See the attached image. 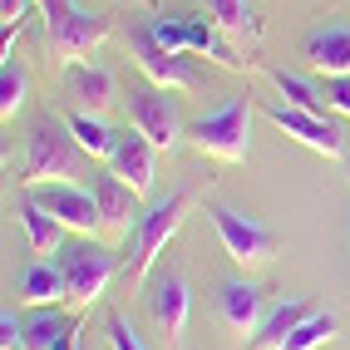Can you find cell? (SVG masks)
<instances>
[{"label":"cell","instance_id":"obj_1","mask_svg":"<svg viewBox=\"0 0 350 350\" xmlns=\"http://www.w3.org/2000/svg\"><path fill=\"white\" fill-rule=\"evenodd\" d=\"M84 173V148L69 133L64 119H40L25 138V163H20V183L40 188V183H69Z\"/></svg>","mask_w":350,"mask_h":350},{"label":"cell","instance_id":"obj_2","mask_svg":"<svg viewBox=\"0 0 350 350\" xmlns=\"http://www.w3.org/2000/svg\"><path fill=\"white\" fill-rule=\"evenodd\" d=\"M40 15H44V44L50 55L64 59V64H79L89 50H99L109 40L113 20L99 15V10H84L79 0H35Z\"/></svg>","mask_w":350,"mask_h":350},{"label":"cell","instance_id":"obj_3","mask_svg":"<svg viewBox=\"0 0 350 350\" xmlns=\"http://www.w3.org/2000/svg\"><path fill=\"white\" fill-rule=\"evenodd\" d=\"M252 94H232L227 104L207 109L202 119L188 124V144L207 158H222V163H242L252 153Z\"/></svg>","mask_w":350,"mask_h":350},{"label":"cell","instance_id":"obj_4","mask_svg":"<svg viewBox=\"0 0 350 350\" xmlns=\"http://www.w3.org/2000/svg\"><path fill=\"white\" fill-rule=\"evenodd\" d=\"M183 217H188V193L158 198L148 213L138 217V227L129 232V286H148V271H153V262L163 256V247L178 237Z\"/></svg>","mask_w":350,"mask_h":350},{"label":"cell","instance_id":"obj_5","mask_svg":"<svg viewBox=\"0 0 350 350\" xmlns=\"http://www.w3.org/2000/svg\"><path fill=\"white\" fill-rule=\"evenodd\" d=\"M119 252H109L99 242H64L59 247V271H64V286H69V301L75 306H99L109 282L119 276Z\"/></svg>","mask_w":350,"mask_h":350},{"label":"cell","instance_id":"obj_6","mask_svg":"<svg viewBox=\"0 0 350 350\" xmlns=\"http://www.w3.org/2000/svg\"><path fill=\"white\" fill-rule=\"evenodd\" d=\"M124 44H129V59H138V69H144V79L148 84H163V89H198V64L188 55H173V50H163V44L153 40L148 30V20H129V30H124Z\"/></svg>","mask_w":350,"mask_h":350},{"label":"cell","instance_id":"obj_7","mask_svg":"<svg viewBox=\"0 0 350 350\" xmlns=\"http://www.w3.org/2000/svg\"><path fill=\"white\" fill-rule=\"evenodd\" d=\"M124 104H129V124L138 133H148L158 153H173L183 144V133H188V129H183V113H178L173 89H163V84H133Z\"/></svg>","mask_w":350,"mask_h":350},{"label":"cell","instance_id":"obj_8","mask_svg":"<svg viewBox=\"0 0 350 350\" xmlns=\"http://www.w3.org/2000/svg\"><path fill=\"white\" fill-rule=\"evenodd\" d=\"M207 217H213V227H217L227 256H232L242 271L267 267L271 256H276V232H271L267 222H256V217L237 213V207H227V202H213V207H207Z\"/></svg>","mask_w":350,"mask_h":350},{"label":"cell","instance_id":"obj_9","mask_svg":"<svg viewBox=\"0 0 350 350\" xmlns=\"http://www.w3.org/2000/svg\"><path fill=\"white\" fill-rule=\"evenodd\" d=\"M267 119L282 129L286 138H296V144H306L311 153H321V158H331V163H340L345 158V129L336 124V119H325V113H311V109H296V104H267Z\"/></svg>","mask_w":350,"mask_h":350},{"label":"cell","instance_id":"obj_10","mask_svg":"<svg viewBox=\"0 0 350 350\" xmlns=\"http://www.w3.org/2000/svg\"><path fill=\"white\" fill-rule=\"evenodd\" d=\"M30 198L44 207V213H55L69 232L94 237V232L104 227L99 202H94V188H79V183H40V188H30Z\"/></svg>","mask_w":350,"mask_h":350},{"label":"cell","instance_id":"obj_11","mask_svg":"<svg viewBox=\"0 0 350 350\" xmlns=\"http://www.w3.org/2000/svg\"><path fill=\"white\" fill-rule=\"evenodd\" d=\"M148 316L168 345H183V331H188V316H193V286L183 271H163L148 282Z\"/></svg>","mask_w":350,"mask_h":350},{"label":"cell","instance_id":"obj_12","mask_svg":"<svg viewBox=\"0 0 350 350\" xmlns=\"http://www.w3.org/2000/svg\"><path fill=\"white\" fill-rule=\"evenodd\" d=\"M109 168L119 173L138 198H148L153 183H158V148H153V138L138 133V129H124L119 144H113V153H109Z\"/></svg>","mask_w":350,"mask_h":350},{"label":"cell","instance_id":"obj_13","mask_svg":"<svg viewBox=\"0 0 350 350\" xmlns=\"http://www.w3.org/2000/svg\"><path fill=\"white\" fill-rule=\"evenodd\" d=\"M89 188H94V202H99V217H104V227L109 232H129L138 227V193L129 188V183L113 173V168H104V173H89Z\"/></svg>","mask_w":350,"mask_h":350},{"label":"cell","instance_id":"obj_14","mask_svg":"<svg viewBox=\"0 0 350 350\" xmlns=\"http://www.w3.org/2000/svg\"><path fill=\"white\" fill-rule=\"evenodd\" d=\"M301 55H306V64L321 69L325 79H331V75H350V20H331V25L306 30Z\"/></svg>","mask_w":350,"mask_h":350},{"label":"cell","instance_id":"obj_15","mask_svg":"<svg viewBox=\"0 0 350 350\" xmlns=\"http://www.w3.org/2000/svg\"><path fill=\"white\" fill-rule=\"evenodd\" d=\"M217 316H222V325L232 336H256V325H262V316H267V296H262V286L256 282H227L222 286V296H217Z\"/></svg>","mask_w":350,"mask_h":350},{"label":"cell","instance_id":"obj_16","mask_svg":"<svg viewBox=\"0 0 350 350\" xmlns=\"http://www.w3.org/2000/svg\"><path fill=\"white\" fill-rule=\"evenodd\" d=\"M64 89H69V99L79 109H89V113H104L113 99H119V79H113L104 64H89V59L64 69Z\"/></svg>","mask_w":350,"mask_h":350},{"label":"cell","instance_id":"obj_17","mask_svg":"<svg viewBox=\"0 0 350 350\" xmlns=\"http://www.w3.org/2000/svg\"><path fill=\"white\" fill-rule=\"evenodd\" d=\"M306 316H311V306L301 296H282L276 306H267V316H262V325H256V336L247 340V350H276Z\"/></svg>","mask_w":350,"mask_h":350},{"label":"cell","instance_id":"obj_18","mask_svg":"<svg viewBox=\"0 0 350 350\" xmlns=\"http://www.w3.org/2000/svg\"><path fill=\"white\" fill-rule=\"evenodd\" d=\"M20 222H25V237H30V247H35V256H59V247H64V222L55 217V213H44V207L25 193L20 198Z\"/></svg>","mask_w":350,"mask_h":350},{"label":"cell","instance_id":"obj_19","mask_svg":"<svg viewBox=\"0 0 350 350\" xmlns=\"http://www.w3.org/2000/svg\"><path fill=\"white\" fill-rule=\"evenodd\" d=\"M262 75L271 79V89L282 94V104H296V109H311V113H325V89H316L306 75H296V69H282V64H262Z\"/></svg>","mask_w":350,"mask_h":350},{"label":"cell","instance_id":"obj_20","mask_svg":"<svg viewBox=\"0 0 350 350\" xmlns=\"http://www.w3.org/2000/svg\"><path fill=\"white\" fill-rule=\"evenodd\" d=\"M20 301H30V306H59V301H69V286H64L59 262L25 267V276H20Z\"/></svg>","mask_w":350,"mask_h":350},{"label":"cell","instance_id":"obj_21","mask_svg":"<svg viewBox=\"0 0 350 350\" xmlns=\"http://www.w3.org/2000/svg\"><path fill=\"white\" fill-rule=\"evenodd\" d=\"M188 40H193V55H207V59H217L222 69H232V75H242L247 59L232 50V44L222 40L217 30V20H202V15H188Z\"/></svg>","mask_w":350,"mask_h":350},{"label":"cell","instance_id":"obj_22","mask_svg":"<svg viewBox=\"0 0 350 350\" xmlns=\"http://www.w3.org/2000/svg\"><path fill=\"white\" fill-rule=\"evenodd\" d=\"M64 124H69V133L79 138V148H84L89 158H104V163H109L113 144H119V133H113V129L104 124V113H89V109H69V113H64Z\"/></svg>","mask_w":350,"mask_h":350},{"label":"cell","instance_id":"obj_23","mask_svg":"<svg viewBox=\"0 0 350 350\" xmlns=\"http://www.w3.org/2000/svg\"><path fill=\"white\" fill-rule=\"evenodd\" d=\"M75 316H64L59 306H35V316L25 321V350H55L69 331H75Z\"/></svg>","mask_w":350,"mask_h":350},{"label":"cell","instance_id":"obj_24","mask_svg":"<svg viewBox=\"0 0 350 350\" xmlns=\"http://www.w3.org/2000/svg\"><path fill=\"white\" fill-rule=\"evenodd\" d=\"M207 15L217 20L222 35H237V40H262V20H256L252 0H207Z\"/></svg>","mask_w":350,"mask_h":350},{"label":"cell","instance_id":"obj_25","mask_svg":"<svg viewBox=\"0 0 350 350\" xmlns=\"http://www.w3.org/2000/svg\"><path fill=\"white\" fill-rule=\"evenodd\" d=\"M336 325H340L336 311H311V316L301 321L276 350H321V345H331V340H336Z\"/></svg>","mask_w":350,"mask_h":350},{"label":"cell","instance_id":"obj_26","mask_svg":"<svg viewBox=\"0 0 350 350\" xmlns=\"http://www.w3.org/2000/svg\"><path fill=\"white\" fill-rule=\"evenodd\" d=\"M25 99H30V75L15 55H5L0 59V119H15L25 109Z\"/></svg>","mask_w":350,"mask_h":350},{"label":"cell","instance_id":"obj_27","mask_svg":"<svg viewBox=\"0 0 350 350\" xmlns=\"http://www.w3.org/2000/svg\"><path fill=\"white\" fill-rule=\"evenodd\" d=\"M148 30H153V40L163 44V50H173V55H193L188 15H153V20H148Z\"/></svg>","mask_w":350,"mask_h":350},{"label":"cell","instance_id":"obj_28","mask_svg":"<svg viewBox=\"0 0 350 350\" xmlns=\"http://www.w3.org/2000/svg\"><path fill=\"white\" fill-rule=\"evenodd\" d=\"M104 325H109V345H113V350H153L144 336L133 331V321H129L124 311H109V321H104Z\"/></svg>","mask_w":350,"mask_h":350},{"label":"cell","instance_id":"obj_29","mask_svg":"<svg viewBox=\"0 0 350 350\" xmlns=\"http://www.w3.org/2000/svg\"><path fill=\"white\" fill-rule=\"evenodd\" d=\"M30 10H35V0H0V20H5V55H10L20 25L30 20Z\"/></svg>","mask_w":350,"mask_h":350},{"label":"cell","instance_id":"obj_30","mask_svg":"<svg viewBox=\"0 0 350 350\" xmlns=\"http://www.w3.org/2000/svg\"><path fill=\"white\" fill-rule=\"evenodd\" d=\"M0 350H25V321H20L10 306L0 311Z\"/></svg>","mask_w":350,"mask_h":350},{"label":"cell","instance_id":"obj_31","mask_svg":"<svg viewBox=\"0 0 350 350\" xmlns=\"http://www.w3.org/2000/svg\"><path fill=\"white\" fill-rule=\"evenodd\" d=\"M325 104H331L340 119H350V75H331V79H325Z\"/></svg>","mask_w":350,"mask_h":350},{"label":"cell","instance_id":"obj_32","mask_svg":"<svg viewBox=\"0 0 350 350\" xmlns=\"http://www.w3.org/2000/svg\"><path fill=\"white\" fill-rule=\"evenodd\" d=\"M55 350H84V345H79V325H75V331H69V336H64Z\"/></svg>","mask_w":350,"mask_h":350}]
</instances>
